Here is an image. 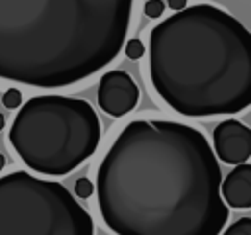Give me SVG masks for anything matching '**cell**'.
Wrapping results in <instances>:
<instances>
[{"label":"cell","mask_w":251,"mask_h":235,"mask_svg":"<svg viewBox=\"0 0 251 235\" xmlns=\"http://www.w3.org/2000/svg\"><path fill=\"white\" fill-rule=\"evenodd\" d=\"M204 133L171 119L129 121L96 174L98 208L118 235H220L229 212Z\"/></svg>","instance_id":"cell-1"},{"label":"cell","mask_w":251,"mask_h":235,"mask_svg":"<svg viewBox=\"0 0 251 235\" xmlns=\"http://www.w3.org/2000/svg\"><path fill=\"white\" fill-rule=\"evenodd\" d=\"M133 0H0V78L80 82L124 49Z\"/></svg>","instance_id":"cell-2"},{"label":"cell","mask_w":251,"mask_h":235,"mask_svg":"<svg viewBox=\"0 0 251 235\" xmlns=\"http://www.w3.org/2000/svg\"><path fill=\"white\" fill-rule=\"evenodd\" d=\"M149 74L176 114L243 112L251 104V35L212 4L182 8L151 29Z\"/></svg>","instance_id":"cell-3"},{"label":"cell","mask_w":251,"mask_h":235,"mask_svg":"<svg viewBox=\"0 0 251 235\" xmlns=\"http://www.w3.org/2000/svg\"><path fill=\"white\" fill-rule=\"evenodd\" d=\"M102 137L94 108L80 98L33 96L16 114L8 139L35 172L65 176L98 149Z\"/></svg>","instance_id":"cell-4"},{"label":"cell","mask_w":251,"mask_h":235,"mask_svg":"<svg viewBox=\"0 0 251 235\" xmlns=\"http://www.w3.org/2000/svg\"><path fill=\"white\" fill-rule=\"evenodd\" d=\"M0 235H94V221L61 182L16 170L0 176Z\"/></svg>","instance_id":"cell-5"},{"label":"cell","mask_w":251,"mask_h":235,"mask_svg":"<svg viewBox=\"0 0 251 235\" xmlns=\"http://www.w3.org/2000/svg\"><path fill=\"white\" fill-rule=\"evenodd\" d=\"M139 100V88L126 70H108L98 82V106L112 118L129 114Z\"/></svg>","instance_id":"cell-6"},{"label":"cell","mask_w":251,"mask_h":235,"mask_svg":"<svg viewBox=\"0 0 251 235\" xmlns=\"http://www.w3.org/2000/svg\"><path fill=\"white\" fill-rule=\"evenodd\" d=\"M214 151L227 164L247 163L251 157V131L237 119H224L214 129Z\"/></svg>","instance_id":"cell-7"},{"label":"cell","mask_w":251,"mask_h":235,"mask_svg":"<svg viewBox=\"0 0 251 235\" xmlns=\"http://www.w3.org/2000/svg\"><path fill=\"white\" fill-rule=\"evenodd\" d=\"M222 198L229 208L249 210L251 208V166L247 163L235 164V168L222 182Z\"/></svg>","instance_id":"cell-8"},{"label":"cell","mask_w":251,"mask_h":235,"mask_svg":"<svg viewBox=\"0 0 251 235\" xmlns=\"http://www.w3.org/2000/svg\"><path fill=\"white\" fill-rule=\"evenodd\" d=\"M224 235H251V217H239V219H235L224 231Z\"/></svg>","instance_id":"cell-9"},{"label":"cell","mask_w":251,"mask_h":235,"mask_svg":"<svg viewBox=\"0 0 251 235\" xmlns=\"http://www.w3.org/2000/svg\"><path fill=\"white\" fill-rule=\"evenodd\" d=\"M124 45H126V57H129L131 61L141 59V57H143V53H145V47H143L141 39H137V37H133V39L126 41Z\"/></svg>","instance_id":"cell-10"},{"label":"cell","mask_w":251,"mask_h":235,"mask_svg":"<svg viewBox=\"0 0 251 235\" xmlns=\"http://www.w3.org/2000/svg\"><path fill=\"white\" fill-rule=\"evenodd\" d=\"M2 104L8 108V110H16L20 104H22V92L18 88H8L2 96Z\"/></svg>","instance_id":"cell-11"},{"label":"cell","mask_w":251,"mask_h":235,"mask_svg":"<svg viewBox=\"0 0 251 235\" xmlns=\"http://www.w3.org/2000/svg\"><path fill=\"white\" fill-rule=\"evenodd\" d=\"M75 192H76L78 198H90L92 192H94V184L88 178H78L76 184H75Z\"/></svg>","instance_id":"cell-12"},{"label":"cell","mask_w":251,"mask_h":235,"mask_svg":"<svg viewBox=\"0 0 251 235\" xmlns=\"http://www.w3.org/2000/svg\"><path fill=\"white\" fill-rule=\"evenodd\" d=\"M163 10H165V4L161 0H149L143 6V12H145L147 18H159L163 14Z\"/></svg>","instance_id":"cell-13"},{"label":"cell","mask_w":251,"mask_h":235,"mask_svg":"<svg viewBox=\"0 0 251 235\" xmlns=\"http://www.w3.org/2000/svg\"><path fill=\"white\" fill-rule=\"evenodd\" d=\"M186 2H188V0H169V8L178 12V10L186 8Z\"/></svg>","instance_id":"cell-14"},{"label":"cell","mask_w":251,"mask_h":235,"mask_svg":"<svg viewBox=\"0 0 251 235\" xmlns=\"http://www.w3.org/2000/svg\"><path fill=\"white\" fill-rule=\"evenodd\" d=\"M4 164H6V159H4V155H2V153H0V170H2V168H4Z\"/></svg>","instance_id":"cell-15"},{"label":"cell","mask_w":251,"mask_h":235,"mask_svg":"<svg viewBox=\"0 0 251 235\" xmlns=\"http://www.w3.org/2000/svg\"><path fill=\"white\" fill-rule=\"evenodd\" d=\"M4 123H6V119H4V114H0V129H4Z\"/></svg>","instance_id":"cell-16"}]
</instances>
